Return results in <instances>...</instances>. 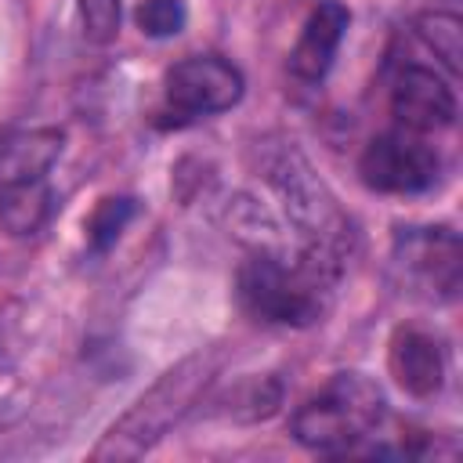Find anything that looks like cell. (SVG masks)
<instances>
[{
	"label": "cell",
	"mask_w": 463,
	"mask_h": 463,
	"mask_svg": "<svg viewBox=\"0 0 463 463\" xmlns=\"http://www.w3.org/2000/svg\"><path fill=\"white\" fill-rule=\"evenodd\" d=\"M260 170L271 192L279 195L289 224L300 235V253L318 257L329 268L344 271L354 232L347 213L336 206L329 184L307 163V156L293 141H275L260 148Z\"/></svg>",
	"instance_id": "6da1fadb"
},
{
	"label": "cell",
	"mask_w": 463,
	"mask_h": 463,
	"mask_svg": "<svg viewBox=\"0 0 463 463\" xmlns=\"http://www.w3.org/2000/svg\"><path fill=\"white\" fill-rule=\"evenodd\" d=\"M217 351L199 347L170 365L94 445V459H141L152 452L195 405H203L206 387L217 376Z\"/></svg>",
	"instance_id": "7a4b0ae2"
},
{
	"label": "cell",
	"mask_w": 463,
	"mask_h": 463,
	"mask_svg": "<svg viewBox=\"0 0 463 463\" xmlns=\"http://www.w3.org/2000/svg\"><path fill=\"white\" fill-rule=\"evenodd\" d=\"M344 271L300 253L293 264L275 253H253L239 268L242 307L271 326H311L329 311L333 289Z\"/></svg>",
	"instance_id": "3957f363"
},
{
	"label": "cell",
	"mask_w": 463,
	"mask_h": 463,
	"mask_svg": "<svg viewBox=\"0 0 463 463\" xmlns=\"http://www.w3.org/2000/svg\"><path fill=\"white\" fill-rule=\"evenodd\" d=\"M387 402L365 373H336L315 398L293 412V438L318 456H354L383 423Z\"/></svg>",
	"instance_id": "277c9868"
},
{
	"label": "cell",
	"mask_w": 463,
	"mask_h": 463,
	"mask_svg": "<svg viewBox=\"0 0 463 463\" xmlns=\"http://www.w3.org/2000/svg\"><path fill=\"white\" fill-rule=\"evenodd\" d=\"M391 264L398 271V282L430 304H445L459 289V268H463V250L459 235L452 228H398L394 232V250Z\"/></svg>",
	"instance_id": "5b68a950"
},
{
	"label": "cell",
	"mask_w": 463,
	"mask_h": 463,
	"mask_svg": "<svg viewBox=\"0 0 463 463\" xmlns=\"http://www.w3.org/2000/svg\"><path fill=\"white\" fill-rule=\"evenodd\" d=\"M358 174L373 192L420 195L441 181V156L434 152V145L423 141V134L398 127L365 145L358 159Z\"/></svg>",
	"instance_id": "8992f818"
},
{
	"label": "cell",
	"mask_w": 463,
	"mask_h": 463,
	"mask_svg": "<svg viewBox=\"0 0 463 463\" xmlns=\"http://www.w3.org/2000/svg\"><path fill=\"white\" fill-rule=\"evenodd\" d=\"M242 90V72L221 54H192L166 72V109L181 119L228 112L232 105H239Z\"/></svg>",
	"instance_id": "52a82bcc"
},
{
	"label": "cell",
	"mask_w": 463,
	"mask_h": 463,
	"mask_svg": "<svg viewBox=\"0 0 463 463\" xmlns=\"http://www.w3.org/2000/svg\"><path fill=\"white\" fill-rule=\"evenodd\" d=\"M391 112L402 130L434 134L456 123V94L434 69L405 65L391 87Z\"/></svg>",
	"instance_id": "ba28073f"
},
{
	"label": "cell",
	"mask_w": 463,
	"mask_h": 463,
	"mask_svg": "<svg viewBox=\"0 0 463 463\" xmlns=\"http://www.w3.org/2000/svg\"><path fill=\"white\" fill-rule=\"evenodd\" d=\"M347 22H351V14L340 0H318L289 51V72L304 83L326 80L336 51H340V40L347 33Z\"/></svg>",
	"instance_id": "9c48e42d"
},
{
	"label": "cell",
	"mask_w": 463,
	"mask_h": 463,
	"mask_svg": "<svg viewBox=\"0 0 463 463\" xmlns=\"http://www.w3.org/2000/svg\"><path fill=\"white\" fill-rule=\"evenodd\" d=\"M387 365H391V376L398 380V387L412 398H434L445 383V351H441V344L430 333L412 329V326H402L391 336Z\"/></svg>",
	"instance_id": "30bf717a"
},
{
	"label": "cell",
	"mask_w": 463,
	"mask_h": 463,
	"mask_svg": "<svg viewBox=\"0 0 463 463\" xmlns=\"http://www.w3.org/2000/svg\"><path fill=\"white\" fill-rule=\"evenodd\" d=\"M61 148L65 134L58 127H33L0 137V192L43 181L47 170L61 159Z\"/></svg>",
	"instance_id": "8fae6325"
},
{
	"label": "cell",
	"mask_w": 463,
	"mask_h": 463,
	"mask_svg": "<svg viewBox=\"0 0 463 463\" xmlns=\"http://www.w3.org/2000/svg\"><path fill=\"white\" fill-rule=\"evenodd\" d=\"M54 210V195L43 181L0 192V224L11 235H36Z\"/></svg>",
	"instance_id": "7c38bea8"
},
{
	"label": "cell",
	"mask_w": 463,
	"mask_h": 463,
	"mask_svg": "<svg viewBox=\"0 0 463 463\" xmlns=\"http://www.w3.org/2000/svg\"><path fill=\"white\" fill-rule=\"evenodd\" d=\"M282 405V383L275 376H250L239 380L228 394H224V416L235 423H257L275 416Z\"/></svg>",
	"instance_id": "4fadbf2b"
},
{
	"label": "cell",
	"mask_w": 463,
	"mask_h": 463,
	"mask_svg": "<svg viewBox=\"0 0 463 463\" xmlns=\"http://www.w3.org/2000/svg\"><path fill=\"white\" fill-rule=\"evenodd\" d=\"M420 43L427 51H434V58L456 76L459 72V58H463V22L452 11H423L412 22Z\"/></svg>",
	"instance_id": "5bb4252c"
},
{
	"label": "cell",
	"mask_w": 463,
	"mask_h": 463,
	"mask_svg": "<svg viewBox=\"0 0 463 463\" xmlns=\"http://www.w3.org/2000/svg\"><path fill=\"white\" fill-rule=\"evenodd\" d=\"M134 217V199L127 195H109L94 206L90 221H87V239H90V250L94 253H105L109 246H116V239L123 235V228L130 224Z\"/></svg>",
	"instance_id": "9a60e30c"
},
{
	"label": "cell",
	"mask_w": 463,
	"mask_h": 463,
	"mask_svg": "<svg viewBox=\"0 0 463 463\" xmlns=\"http://www.w3.org/2000/svg\"><path fill=\"white\" fill-rule=\"evenodd\" d=\"M134 18H137V29L145 36L166 40V36H177L184 29L188 7H184V0H145Z\"/></svg>",
	"instance_id": "2e32d148"
},
{
	"label": "cell",
	"mask_w": 463,
	"mask_h": 463,
	"mask_svg": "<svg viewBox=\"0 0 463 463\" xmlns=\"http://www.w3.org/2000/svg\"><path fill=\"white\" fill-rule=\"evenodd\" d=\"M80 7V25H83V36L98 47L112 43L119 36V0H76Z\"/></svg>",
	"instance_id": "e0dca14e"
}]
</instances>
